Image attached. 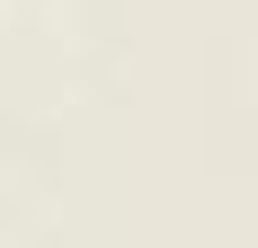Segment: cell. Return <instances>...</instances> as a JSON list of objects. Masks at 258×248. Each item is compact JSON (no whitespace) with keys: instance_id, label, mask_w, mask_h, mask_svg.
Listing matches in <instances>:
<instances>
[]
</instances>
